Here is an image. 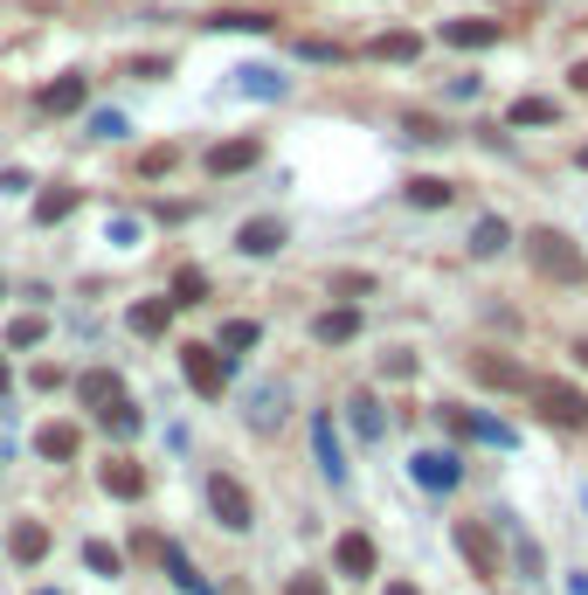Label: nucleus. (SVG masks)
<instances>
[{"label": "nucleus", "mask_w": 588, "mask_h": 595, "mask_svg": "<svg viewBox=\"0 0 588 595\" xmlns=\"http://www.w3.org/2000/svg\"><path fill=\"white\" fill-rule=\"evenodd\" d=\"M526 243H534V270L540 277H554V284H588V256L567 243L561 229H534Z\"/></svg>", "instance_id": "1"}, {"label": "nucleus", "mask_w": 588, "mask_h": 595, "mask_svg": "<svg viewBox=\"0 0 588 595\" xmlns=\"http://www.w3.org/2000/svg\"><path fill=\"white\" fill-rule=\"evenodd\" d=\"M28 104H35V118H77V111H90V77L84 69H55Z\"/></svg>", "instance_id": "2"}, {"label": "nucleus", "mask_w": 588, "mask_h": 595, "mask_svg": "<svg viewBox=\"0 0 588 595\" xmlns=\"http://www.w3.org/2000/svg\"><path fill=\"white\" fill-rule=\"evenodd\" d=\"M534 408L540 422H554V430H588V395L567 381H534Z\"/></svg>", "instance_id": "3"}, {"label": "nucleus", "mask_w": 588, "mask_h": 595, "mask_svg": "<svg viewBox=\"0 0 588 595\" xmlns=\"http://www.w3.org/2000/svg\"><path fill=\"white\" fill-rule=\"evenodd\" d=\"M208 512H215L229 533H250V519H257L250 485H242V478H229V471H208Z\"/></svg>", "instance_id": "4"}, {"label": "nucleus", "mask_w": 588, "mask_h": 595, "mask_svg": "<svg viewBox=\"0 0 588 595\" xmlns=\"http://www.w3.org/2000/svg\"><path fill=\"white\" fill-rule=\"evenodd\" d=\"M180 375H187V388H195L201 402L229 395V360H222L215 346H180Z\"/></svg>", "instance_id": "5"}, {"label": "nucleus", "mask_w": 588, "mask_h": 595, "mask_svg": "<svg viewBox=\"0 0 588 595\" xmlns=\"http://www.w3.org/2000/svg\"><path fill=\"white\" fill-rule=\"evenodd\" d=\"M257 160H263V139H257V132L215 139V145H208V153H201V166H208V174H215V180H236V174H250Z\"/></svg>", "instance_id": "6"}, {"label": "nucleus", "mask_w": 588, "mask_h": 595, "mask_svg": "<svg viewBox=\"0 0 588 595\" xmlns=\"http://www.w3.org/2000/svg\"><path fill=\"white\" fill-rule=\"evenodd\" d=\"M450 541H458V554L471 561L478 582H499V541H491L485 519H458V533H450Z\"/></svg>", "instance_id": "7"}, {"label": "nucleus", "mask_w": 588, "mask_h": 595, "mask_svg": "<svg viewBox=\"0 0 588 595\" xmlns=\"http://www.w3.org/2000/svg\"><path fill=\"white\" fill-rule=\"evenodd\" d=\"M409 471H415V485H423V492H450L464 478V457L458 451H415Z\"/></svg>", "instance_id": "8"}, {"label": "nucleus", "mask_w": 588, "mask_h": 595, "mask_svg": "<svg viewBox=\"0 0 588 595\" xmlns=\"http://www.w3.org/2000/svg\"><path fill=\"white\" fill-rule=\"evenodd\" d=\"M84 208V188H70V180H49V188L42 194H35V229H55V221H70V215H77Z\"/></svg>", "instance_id": "9"}, {"label": "nucleus", "mask_w": 588, "mask_h": 595, "mask_svg": "<svg viewBox=\"0 0 588 595\" xmlns=\"http://www.w3.org/2000/svg\"><path fill=\"white\" fill-rule=\"evenodd\" d=\"M505 22H485V14H464V22H443V49H499Z\"/></svg>", "instance_id": "10"}, {"label": "nucleus", "mask_w": 588, "mask_h": 595, "mask_svg": "<svg viewBox=\"0 0 588 595\" xmlns=\"http://www.w3.org/2000/svg\"><path fill=\"white\" fill-rule=\"evenodd\" d=\"M77 402L90 408V416H104L111 402H125V381L111 375V367H84V375H77Z\"/></svg>", "instance_id": "11"}, {"label": "nucleus", "mask_w": 588, "mask_h": 595, "mask_svg": "<svg viewBox=\"0 0 588 595\" xmlns=\"http://www.w3.org/2000/svg\"><path fill=\"white\" fill-rule=\"evenodd\" d=\"M284 243H291V236H284L277 215H257V221H242V229H236V250L242 256H277Z\"/></svg>", "instance_id": "12"}, {"label": "nucleus", "mask_w": 588, "mask_h": 595, "mask_svg": "<svg viewBox=\"0 0 588 595\" xmlns=\"http://www.w3.org/2000/svg\"><path fill=\"white\" fill-rule=\"evenodd\" d=\"M208 28H215V35H271L277 14L271 8H215V14H208Z\"/></svg>", "instance_id": "13"}, {"label": "nucleus", "mask_w": 588, "mask_h": 595, "mask_svg": "<svg viewBox=\"0 0 588 595\" xmlns=\"http://www.w3.org/2000/svg\"><path fill=\"white\" fill-rule=\"evenodd\" d=\"M77 451H84V430H77V422H42V430H35V457L70 464Z\"/></svg>", "instance_id": "14"}, {"label": "nucleus", "mask_w": 588, "mask_h": 595, "mask_svg": "<svg viewBox=\"0 0 588 595\" xmlns=\"http://www.w3.org/2000/svg\"><path fill=\"white\" fill-rule=\"evenodd\" d=\"M443 422L458 436H478V443H499V451H512V430L505 422H491V416H478V408H443Z\"/></svg>", "instance_id": "15"}, {"label": "nucleus", "mask_w": 588, "mask_h": 595, "mask_svg": "<svg viewBox=\"0 0 588 595\" xmlns=\"http://www.w3.org/2000/svg\"><path fill=\"white\" fill-rule=\"evenodd\" d=\"M104 492L111 498H146V464H132V457H104Z\"/></svg>", "instance_id": "16"}, {"label": "nucleus", "mask_w": 588, "mask_h": 595, "mask_svg": "<svg viewBox=\"0 0 588 595\" xmlns=\"http://www.w3.org/2000/svg\"><path fill=\"white\" fill-rule=\"evenodd\" d=\"M312 443H318V471H326L333 485H347V451H339V436H333V416H312Z\"/></svg>", "instance_id": "17"}, {"label": "nucleus", "mask_w": 588, "mask_h": 595, "mask_svg": "<svg viewBox=\"0 0 588 595\" xmlns=\"http://www.w3.org/2000/svg\"><path fill=\"white\" fill-rule=\"evenodd\" d=\"M236 90H242V98H284V90H291V77H284V69H271V63H242V69H236Z\"/></svg>", "instance_id": "18"}, {"label": "nucleus", "mask_w": 588, "mask_h": 595, "mask_svg": "<svg viewBox=\"0 0 588 595\" xmlns=\"http://www.w3.org/2000/svg\"><path fill=\"white\" fill-rule=\"evenodd\" d=\"M471 375H478L485 388H534V381H526V367L505 360V353H478V360H471Z\"/></svg>", "instance_id": "19"}, {"label": "nucleus", "mask_w": 588, "mask_h": 595, "mask_svg": "<svg viewBox=\"0 0 588 595\" xmlns=\"http://www.w3.org/2000/svg\"><path fill=\"white\" fill-rule=\"evenodd\" d=\"M353 332H360V312L353 305H333V312H318V319H312V340L318 346H347Z\"/></svg>", "instance_id": "20"}, {"label": "nucleus", "mask_w": 588, "mask_h": 595, "mask_svg": "<svg viewBox=\"0 0 588 595\" xmlns=\"http://www.w3.org/2000/svg\"><path fill=\"white\" fill-rule=\"evenodd\" d=\"M125 326L139 332V340H160V332L174 326V305H166V298H139V305L125 312Z\"/></svg>", "instance_id": "21"}, {"label": "nucleus", "mask_w": 588, "mask_h": 595, "mask_svg": "<svg viewBox=\"0 0 588 595\" xmlns=\"http://www.w3.org/2000/svg\"><path fill=\"white\" fill-rule=\"evenodd\" d=\"M333 561H339V574H374V541L367 533H339V547H333Z\"/></svg>", "instance_id": "22"}, {"label": "nucleus", "mask_w": 588, "mask_h": 595, "mask_svg": "<svg viewBox=\"0 0 588 595\" xmlns=\"http://www.w3.org/2000/svg\"><path fill=\"white\" fill-rule=\"evenodd\" d=\"M8 554H14V561H42V554H49V527H42V519H14Z\"/></svg>", "instance_id": "23"}, {"label": "nucleus", "mask_w": 588, "mask_h": 595, "mask_svg": "<svg viewBox=\"0 0 588 595\" xmlns=\"http://www.w3.org/2000/svg\"><path fill=\"white\" fill-rule=\"evenodd\" d=\"M367 55H381V63H415L423 55V35H409V28H388V35H374Z\"/></svg>", "instance_id": "24"}, {"label": "nucleus", "mask_w": 588, "mask_h": 595, "mask_svg": "<svg viewBox=\"0 0 588 595\" xmlns=\"http://www.w3.org/2000/svg\"><path fill=\"white\" fill-rule=\"evenodd\" d=\"M263 340V326L257 319H229V326H222V340H215V353H222V360H242V353H250Z\"/></svg>", "instance_id": "25"}, {"label": "nucleus", "mask_w": 588, "mask_h": 595, "mask_svg": "<svg viewBox=\"0 0 588 595\" xmlns=\"http://www.w3.org/2000/svg\"><path fill=\"white\" fill-rule=\"evenodd\" d=\"M409 201H415V208H450V201H458V188H450L443 174H415V180H409Z\"/></svg>", "instance_id": "26"}, {"label": "nucleus", "mask_w": 588, "mask_h": 595, "mask_svg": "<svg viewBox=\"0 0 588 595\" xmlns=\"http://www.w3.org/2000/svg\"><path fill=\"white\" fill-rule=\"evenodd\" d=\"M42 340H49V319H42V312L8 319V353H28V346H42Z\"/></svg>", "instance_id": "27"}, {"label": "nucleus", "mask_w": 588, "mask_h": 595, "mask_svg": "<svg viewBox=\"0 0 588 595\" xmlns=\"http://www.w3.org/2000/svg\"><path fill=\"white\" fill-rule=\"evenodd\" d=\"M201 298H208V270H195V264H187V270H174V291H166V305H201Z\"/></svg>", "instance_id": "28"}, {"label": "nucleus", "mask_w": 588, "mask_h": 595, "mask_svg": "<svg viewBox=\"0 0 588 595\" xmlns=\"http://www.w3.org/2000/svg\"><path fill=\"white\" fill-rule=\"evenodd\" d=\"M160 568L174 574V582H180L187 595H208V588H201V574H195V561H187V554H180L174 541H160Z\"/></svg>", "instance_id": "29"}, {"label": "nucleus", "mask_w": 588, "mask_h": 595, "mask_svg": "<svg viewBox=\"0 0 588 595\" xmlns=\"http://www.w3.org/2000/svg\"><path fill=\"white\" fill-rule=\"evenodd\" d=\"M505 243H512V229H505V221H499V215H485V221H478V229H471V256H499Z\"/></svg>", "instance_id": "30"}, {"label": "nucleus", "mask_w": 588, "mask_h": 595, "mask_svg": "<svg viewBox=\"0 0 588 595\" xmlns=\"http://www.w3.org/2000/svg\"><path fill=\"white\" fill-rule=\"evenodd\" d=\"M180 166V145H146L139 153V180H166Z\"/></svg>", "instance_id": "31"}, {"label": "nucleus", "mask_w": 588, "mask_h": 595, "mask_svg": "<svg viewBox=\"0 0 588 595\" xmlns=\"http://www.w3.org/2000/svg\"><path fill=\"white\" fill-rule=\"evenodd\" d=\"M347 408H353V430H360V436H367V443H374V436H381V430H388V422H381V402H374V395H353Z\"/></svg>", "instance_id": "32"}, {"label": "nucleus", "mask_w": 588, "mask_h": 595, "mask_svg": "<svg viewBox=\"0 0 588 595\" xmlns=\"http://www.w3.org/2000/svg\"><path fill=\"white\" fill-rule=\"evenodd\" d=\"M505 125H554V98H520L505 111Z\"/></svg>", "instance_id": "33"}, {"label": "nucleus", "mask_w": 588, "mask_h": 595, "mask_svg": "<svg viewBox=\"0 0 588 595\" xmlns=\"http://www.w3.org/2000/svg\"><path fill=\"white\" fill-rule=\"evenodd\" d=\"M98 422H104V430L118 436V443H125V436H139V408H132V402H111V408H104Z\"/></svg>", "instance_id": "34"}, {"label": "nucleus", "mask_w": 588, "mask_h": 595, "mask_svg": "<svg viewBox=\"0 0 588 595\" xmlns=\"http://www.w3.org/2000/svg\"><path fill=\"white\" fill-rule=\"evenodd\" d=\"M84 561H90V574H118V547H104V541H84Z\"/></svg>", "instance_id": "35"}, {"label": "nucleus", "mask_w": 588, "mask_h": 595, "mask_svg": "<svg viewBox=\"0 0 588 595\" xmlns=\"http://www.w3.org/2000/svg\"><path fill=\"white\" fill-rule=\"evenodd\" d=\"M333 291H339V298H367V291H374V277H367V270H339V277H333Z\"/></svg>", "instance_id": "36"}, {"label": "nucleus", "mask_w": 588, "mask_h": 595, "mask_svg": "<svg viewBox=\"0 0 588 595\" xmlns=\"http://www.w3.org/2000/svg\"><path fill=\"white\" fill-rule=\"evenodd\" d=\"M512 554H520V568H526V574H540V547H534V541H526V533H520V527H512Z\"/></svg>", "instance_id": "37"}, {"label": "nucleus", "mask_w": 588, "mask_h": 595, "mask_svg": "<svg viewBox=\"0 0 588 595\" xmlns=\"http://www.w3.org/2000/svg\"><path fill=\"white\" fill-rule=\"evenodd\" d=\"M277 416H284V395H277V388H263V395H257V422H263V430H271Z\"/></svg>", "instance_id": "38"}, {"label": "nucleus", "mask_w": 588, "mask_h": 595, "mask_svg": "<svg viewBox=\"0 0 588 595\" xmlns=\"http://www.w3.org/2000/svg\"><path fill=\"white\" fill-rule=\"evenodd\" d=\"M409 139H415V145H436V139H450V132H443L436 118H409Z\"/></svg>", "instance_id": "39"}, {"label": "nucleus", "mask_w": 588, "mask_h": 595, "mask_svg": "<svg viewBox=\"0 0 588 595\" xmlns=\"http://www.w3.org/2000/svg\"><path fill=\"white\" fill-rule=\"evenodd\" d=\"M298 55H305V63H339V42H318L312 35V42H298Z\"/></svg>", "instance_id": "40"}, {"label": "nucleus", "mask_w": 588, "mask_h": 595, "mask_svg": "<svg viewBox=\"0 0 588 595\" xmlns=\"http://www.w3.org/2000/svg\"><path fill=\"white\" fill-rule=\"evenodd\" d=\"M90 132H98V139H125V118H118V111H98V118H90Z\"/></svg>", "instance_id": "41"}, {"label": "nucleus", "mask_w": 588, "mask_h": 595, "mask_svg": "<svg viewBox=\"0 0 588 595\" xmlns=\"http://www.w3.org/2000/svg\"><path fill=\"white\" fill-rule=\"evenodd\" d=\"M166 69H174L166 55H132V77H166Z\"/></svg>", "instance_id": "42"}, {"label": "nucleus", "mask_w": 588, "mask_h": 595, "mask_svg": "<svg viewBox=\"0 0 588 595\" xmlns=\"http://www.w3.org/2000/svg\"><path fill=\"white\" fill-rule=\"evenodd\" d=\"M284 595H326V582H318V574H291V588Z\"/></svg>", "instance_id": "43"}, {"label": "nucleus", "mask_w": 588, "mask_h": 595, "mask_svg": "<svg viewBox=\"0 0 588 595\" xmlns=\"http://www.w3.org/2000/svg\"><path fill=\"white\" fill-rule=\"evenodd\" d=\"M388 595H423V588H415V582H388Z\"/></svg>", "instance_id": "44"}, {"label": "nucleus", "mask_w": 588, "mask_h": 595, "mask_svg": "<svg viewBox=\"0 0 588 595\" xmlns=\"http://www.w3.org/2000/svg\"><path fill=\"white\" fill-rule=\"evenodd\" d=\"M575 90H588V63H575Z\"/></svg>", "instance_id": "45"}, {"label": "nucleus", "mask_w": 588, "mask_h": 595, "mask_svg": "<svg viewBox=\"0 0 588 595\" xmlns=\"http://www.w3.org/2000/svg\"><path fill=\"white\" fill-rule=\"evenodd\" d=\"M8 381H14V375H8V360H0V395H8Z\"/></svg>", "instance_id": "46"}, {"label": "nucleus", "mask_w": 588, "mask_h": 595, "mask_svg": "<svg viewBox=\"0 0 588 595\" xmlns=\"http://www.w3.org/2000/svg\"><path fill=\"white\" fill-rule=\"evenodd\" d=\"M575 360H581V367H588V340H581V346H575Z\"/></svg>", "instance_id": "47"}, {"label": "nucleus", "mask_w": 588, "mask_h": 595, "mask_svg": "<svg viewBox=\"0 0 588 595\" xmlns=\"http://www.w3.org/2000/svg\"><path fill=\"white\" fill-rule=\"evenodd\" d=\"M581 166H588V145H581Z\"/></svg>", "instance_id": "48"}]
</instances>
